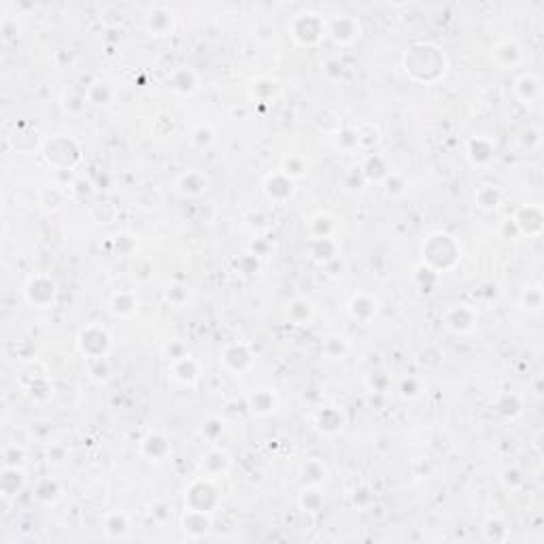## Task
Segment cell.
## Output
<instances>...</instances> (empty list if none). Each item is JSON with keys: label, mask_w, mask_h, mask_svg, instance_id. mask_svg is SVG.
<instances>
[{"label": "cell", "mask_w": 544, "mask_h": 544, "mask_svg": "<svg viewBox=\"0 0 544 544\" xmlns=\"http://www.w3.org/2000/svg\"><path fill=\"white\" fill-rule=\"evenodd\" d=\"M446 56L436 45H412L404 53V68L414 81H436L446 73Z\"/></svg>", "instance_id": "1"}, {"label": "cell", "mask_w": 544, "mask_h": 544, "mask_svg": "<svg viewBox=\"0 0 544 544\" xmlns=\"http://www.w3.org/2000/svg\"><path fill=\"white\" fill-rule=\"evenodd\" d=\"M461 260V245L444 232H434L423 243V264L436 272L451 271Z\"/></svg>", "instance_id": "2"}, {"label": "cell", "mask_w": 544, "mask_h": 544, "mask_svg": "<svg viewBox=\"0 0 544 544\" xmlns=\"http://www.w3.org/2000/svg\"><path fill=\"white\" fill-rule=\"evenodd\" d=\"M221 504V493L215 485V478L198 476L185 489V508L206 515H215Z\"/></svg>", "instance_id": "3"}, {"label": "cell", "mask_w": 544, "mask_h": 544, "mask_svg": "<svg viewBox=\"0 0 544 544\" xmlns=\"http://www.w3.org/2000/svg\"><path fill=\"white\" fill-rule=\"evenodd\" d=\"M289 34L291 38L302 45V47H313L317 45L328 32H325V19L315 13V11H302L298 13L291 23H289Z\"/></svg>", "instance_id": "4"}, {"label": "cell", "mask_w": 544, "mask_h": 544, "mask_svg": "<svg viewBox=\"0 0 544 544\" xmlns=\"http://www.w3.org/2000/svg\"><path fill=\"white\" fill-rule=\"evenodd\" d=\"M77 347L85 355V360L107 357L111 351V334L107 332V328H103L98 323H90L79 332Z\"/></svg>", "instance_id": "5"}, {"label": "cell", "mask_w": 544, "mask_h": 544, "mask_svg": "<svg viewBox=\"0 0 544 544\" xmlns=\"http://www.w3.org/2000/svg\"><path fill=\"white\" fill-rule=\"evenodd\" d=\"M45 159L58 170H70L79 162V147L68 136H53L43 147Z\"/></svg>", "instance_id": "6"}, {"label": "cell", "mask_w": 544, "mask_h": 544, "mask_svg": "<svg viewBox=\"0 0 544 544\" xmlns=\"http://www.w3.org/2000/svg\"><path fill=\"white\" fill-rule=\"evenodd\" d=\"M23 298L34 308H51L58 300V283L49 274H34L23 285Z\"/></svg>", "instance_id": "7"}, {"label": "cell", "mask_w": 544, "mask_h": 544, "mask_svg": "<svg viewBox=\"0 0 544 544\" xmlns=\"http://www.w3.org/2000/svg\"><path fill=\"white\" fill-rule=\"evenodd\" d=\"M325 32L336 45H351L360 38L362 26L360 19L353 15H334L332 19H325Z\"/></svg>", "instance_id": "8"}, {"label": "cell", "mask_w": 544, "mask_h": 544, "mask_svg": "<svg viewBox=\"0 0 544 544\" xmlns=\"http://www.w3.org/2000/svg\"><path fill=\"white\" fill-rule=\"evenodd\" d=\"M253 351L247 342H232L221 351V366L234 377H243L253 368Z\"/></svg>", "instance_id": "9"}, {"label": "cell", "mask_w": 544, "mask_h": 544, "mask_svg": "<svg viewBox=\"0 0 544 544\" xmlns=\"http://www.w3.org/2000/svg\"><path fill=\"white\" fill-rule=\"evenodd\" d=\"M442 323L453 334H468L476 325V310L470 304H455L444 310Z\"/></svg>", "instance_id": "10"}, {"label": "cell", "mask_w": 544, "mask_h": 544, "mask_svg": "<svg viewBox=\"0 0 544 544\" xmlns=\"http://www.w3.org/2000/svg\"><path fill=\"white\" fill-rule=\"evenodd\" d=\"M174 11L168 4H153L145 15V30L151 36H168L174 30Z\"/></svg>", "instance_id": "11"}, {"label": "cell", "mask_w": 544, "mask_h": 544, "mask_svg": "<svg viewBox=\"0 0 544 544\" xmlns=\"http://www.w3.org/2000/svg\"><path fill=\"white\" fill-rule=\"evenodd\" d=\"M232 464H234V461H232V455H230L226 449L213 446V449H209V451L202 455L200 470H202V476L219 478V476H224V474L230 472Z\"/></svg>", "instance_id": "12"}, {"label": "cell", "mask_w": 544, "mask_h": 544, "mask_svg": "<svg viewBox=\"0 0 544 544\" xmlns=\"http://www.w3.org/2000/svg\"><path fill=\"white\" fill-rule=\"evenodd\" d=\"M521 236H540L544 228L543 209L538 204H523L515 215H513Z\"/></svg>", "instance_id": "13"}, {"label": "cell", "mask_w": 544, "mask_h": 544, "mask_svg": "<svg viewBox=\"0 0 544 544\" xmlns=\"http://www.w3.org/2000/svg\"><path fill=\"white\" fill-rule=\"evenodd\" d=\"M211 179L202 170H185L174 179V189L185 198H196L209 192Z\"/></svg>", "instance_id": "14"}, {"label": "cell", "mask_w": 544, "mask_h": 544, "mask_svg": "<svg viewBox=\"0 0 544 544\" xmlns=\"http://www.w3.org/2000/svg\"><path fill=\"white\" fill-rule=\"evenodd\" d=\"M170 453H172V446H170V440L164 434L151 431V434H147L140 440V455L147 461L162 464V461H166L170 457Z\"/></svg>", "instance_id": "15"}, {"label": "cell", "mask_w": 544, "mask_h": 544, "mask_svg": "<svg viewBox=\"0 0 544 544\" xmlns=\"http://www.w3.org/2000/svg\"><path fill=\"white\" fill-rule=\"evenodd\" d=\"M347 310H349L351 319H355L357 323L368 325V323L377 317V313H379V300H377L375 295L362 291V293H355V295L349 300Z\"/></svg>", "instance_id": "16"}, {"label": "cell", "mask_w": 544, "mask_h": 544, "mask_svg": "<svg viewBox=\"0 0 544 544\" xmlns=\"http://www.w3.org/2000/svg\"><path fill=\"white\" fill-rule=\"evenodd\" d=\"M491 60L502 68H513L523 60V49L515 38H502L491 47Z\"/></svg>", "instance_id": "17"}, {"label": "cell", "mask_w": 544, "mask_h": 544, "mask_svg": "<svg viewBox=\"0 0 544 544\" xmlns=\"http://www.w3.org/2000/svg\"><path fill=\"white\" fill-rule=\"evenodd\" d=\"M293 192H295V181L289 179V177H285L281 170L271 174V177L264 181V194L268 196V200L276 202V204L287 202V200L293 196Z\"/></svg>", "instance_id": "18"}, {"label": "cell", "mask_w": 544, "mask_h": 544, "mask_svg": "<svg viewBox=\"0 0 544 544\" xmlns=\"http://www.w3.org/2000/svg\"><path fill=\"white\" fill-rule=\"evenodd\" d=\"M183 532L189 540H200L204 538L211 528H213V515H206V513H198V511H187L185 508V515H183Z\"/></svg>", "instance_id": "19"}, {"label": "cell", "mask_w": 544, "mask_h": 544, "mask_svg": "<svg viewBox=\"0 0 544 544\" xmlns=\"http://www.w3.org/2000/svg\"><path fill=\"white\" fill-rule=\"evenodd\" d=\"M168 372H170V377H172L177 383L187 385V387L196 385L198 379H200V366H198V362L192 357V353H189L187 357H181V360H177V362H170V364H168Z\"/></svg>", "instance_id": "20"}, {"label": "cell", "mask_w": 544, "mask_h": 544, "mask_svg": "<svg viewBox=\"0 0 544 544\" xmlns=\"http://www.w3.org/2000/svg\"><path fill=\"white\" fill-rule=\"evenodd\" d=\"M103 532L109 540H128L132 536L130 517L122 511H113L103 521Z\"/></svg>", "instance_id": "21"}, {"label": "cell", "mask_w": 544, "mask_h": 544, "mask_svg": "<svg viewBox=\"0 0 544 544\" xmlns=\"http://www.w3.org/2000/svg\"><path fill=\"white\" fill-rule=\"evenodd\" d=\"M247 404H249V410L258 417H268L272 412H276L278 408V398L274 394V389H268V387H260V389H253L247 398Z\"/></svg>", "instance_id": "22"}, {"label": "cell", "mask_w": 544, "mask_h": 544, "mask_svg": "<svg viewBox=\"0 0 544 544\" xmlns=\"http://www.w3.org/2000/svg\"><path fill=\"white\" fill-rule=\"evenodd\" d=\"M315 427H317L321 434H325V436H336V434H340L342 427H345V417H342V412H340L338 408H321V410H317V414H315Z\"/></svg>", "instance_id": "23"}, {"label": "cell", "mask_w": 544, "mask_h": 544, "mask_svg": "<svg viewBox=\"0 0 544 544\" xmlns=\"http://www.w3.org/2000/svg\"><path fill=\"white\" fill-rule=\"evenodd\" d=\"M515 94L517 98L523 103V105H534L536 100H540V94H543V81L538 75L534 73H528V75H521L515 83Z\"/></svg>", "instance_id": "24"}, {"label": "cell", "mask_w": 544, "mask_h": 544, "mask_svg": "<svg viewBox=\"0 0 544 544\" xmlns=\"http://www.w3.org/2000/svg\"><path fill=\"white\" fill-rule=\"evenodd\" d=\"M168 85L177 92V94H183V96H192L196 90H198V75L187 68V66H179L170 73L168 77Z\"/></svg>", "instance_id": "25"}, {"label": "cell", "mask_w": 544, "mask_h": 544, "mask_svg": "<svg viewBox=\"0 0 544 544\" xmlns=\"http://www.w3.org/2000/svg\"><path fill=\"white\" fill-rule=\"evenodd\" d=\"M109 310L120 319H130L138 313V298L135 291H117L109 300Z\"/></svg>", "instance_id": "26"}, {"label": "cell", "mask_w": 544, "mask_h": 544, "mask_svg": "<svg viewBox=\"0 0 544 544\" xmlns=\"http://www.w3.org/2000/svg\"><path fill=\"white\" fill-rule=\"evenodd\" d=\"M308 253L315 262L328 264L330 260L338 258V239H308Z\"/></svg>", "instance_id": "27"}, {"label": "cell", "mask_w": 544, "mask_h": 544, "mask_svg": "<svg viewBox=\"0 0 544 544\" xmlns=\"http://www.w3.org/2000/svg\"><path fill=\"white\" fill-rule=\"evenodd\" d=\"M468 159L474 164V166H487L493 157H496V147L491 140L483 138V136H476L468 142Z\"/></svg>", "instance_id": "28"}, {"label": "cell", "mask_w": 544, "mask_h": 544, "mask_svg": "<svg viewBox=\"0 0 544 544\" xmlns=\"http://www.w3.org/2000/svg\"><path fill=\"white\" fill-rule=\"evenodd\" d=\"M34 498L41 502V504H56L60 498H62V485L58 478L53 476H43L34 483Z\"/></svg>", "instance_id": "29"}, {"label": "cell", "mask_w": 544, "mask_h": 544, "mask_svg": "<svg viewBox=\"0 0 544 544\" xmlns=\"http://www.w3.org/2000/svg\"><path fill=\"white\" fill-rule=\"evenodd\" d=\"M315 317V304L308 298H295L287 306V319L293 325H308Z\"/></svg>", "instance_id": "30"}, {"label": "cell", "mask_w": 544, "mask_h": 544, "mask_svg": "<svg viewBox=\"0 0 544 544\" xmlns=\"http://www.w3.org/2000/svg\"><path fill=\"white\" fill-rule=\"evenodd\" d=\"M308 232L310 239H332L336 236V219L330 213H315L308 219Z\"/></svg>", "instance_id": "31"}, {"label": "cell", "mask_w": 544, "mask_h": 544, "mask_svg": "<svg viewBox=\"0 0 544 544\" xmlns=\"http://www.w3.org/2000/svg\"><path fill=\"white\" fill-rule=\"evenodd\" d=\"M23 485H26V476H23L21 468L4 466V470H2V483H0V487H2V498L6 500V498L17 496V493L23 489Z\"/></svg>", "instance_id": "32"}, {"label": "cell", "mask_w": 544, "mask_h": 544, "mask_svg": "<svg viewBox=\"0 0 544 544\" xmlns=\"http://www.w3.org/2000/svg\"><path fill=\"white\" fill-rule=\"evenodd\" d=\"M362 172H364V177H366V181H385L387 179V174L392 172L389 168H387V162H385V157L383 155H379V153H372V155H368L364 162H362Z\"/></svg>", "instance_id": "33"}, {"label": "cell", "mask_w": 544, "mask_h": 544, "mask_svg": "<svg viewBox=\"0 0 544 544\" xmlns=\"http://www.w3.org/2000/svg\"><path fill=\"white\" fill-rule=\"evenodd\" d=\"M476 204L483 209V211H496L502 202V189L498 185H491V183H485L476 189Z\"/></svg>", "instance_id": "34"}, {"label": "cell", "mask_w": 544, "mask_h": 544, "mask_svg": "<svg viewBox=\"0 0 544 544\" xmlns=\"http://www.w3.org/2000/svg\"><path fill=\"white\" fill-rule=\"evenodd\" d=\"M249 92H251V98L266 103V100H271V98L276 96V92H278V81H274L271 77H258V79L251 81Z\"/></svg>", "instance_id": "35"}, {"label": "cell", "mask_w": 544, "mask_h": 544, "mask_svg": "<svg viewBox=\"0 0 544 544\" xmlns=\"http://www.w3.org/2000/svg\"><path fill=\"white\" fill-rule=\"evenodd\" d=\"M321 353H323V357H328V360H345L347 353H349V342H347L345 336H338V334H336V336H328V338L323 340Z\"/></svg>", "instance_id": "36"}, {"label": "cell", "mask_w": 544, "mask_h": 544, "mask_svg": "<svg viewBox=\"0 0 544 544\" xmlns=\"http://www.w3.org/2000/svg\"><path fill=\"white\" fill-rule=\"evenodd\" d=\"M496 410L506 417V419H515L523 412V402L517 394L508 392V394H502L498 400H496Z\"/></svg>", "instance_id": "37"}, {"label": "cell", "mask_w": 544, "mask_h": 544, "mask_svg": "<svg viewBox=\"0 0 544 544\" xmlns=\"http://www.w3.org/2000/svg\"><path fill=\"white\" fill-rule=\"evenodd\" d=\"M217 138V132L215 128L209 124V122H202V124H196L192 128V135H189V140L196 149H209Z\"/></svg>", "instance_id": "38"}, {"label": "cell", "mask_w": 544, "mask_h": 544, "mask_svg": "<svg viewBox=\"0 0 544 544\" xmlns=\"http://www.w3.org/2000/svg\"><path fill=\"white\" fill-rule=\"evenodd\" d=\"M302 478H304V483H306L308 487H317L319 483H323V481L328 478V468H325V464L319 461V459L306 461L304 468H302Z\"/></svg>", "instance_id": "39"}, {"label": "cell", "mask_w": 544, "mask_h": 544, "mask_svg": "<svg viewBox=\"0 0 544 544\" xmlns=\"http://www.w3.org/2000/svg\"><path fill=\"white\" fill-rule=\"evenodd\" d=\"M281 172H283L285 177L298 181V179H302V177L308 172V164H306V159H304L302 155H289V157L283 159Z\"/></svg>", "instance_id": "40"}, {"label": "cell", "mask_w": 544, "mask_h": 544, "mask_svg": "<svg viewBox=\"0 0 544 544\" xmlns=\"http://www.w3.org/2000/svg\"><path fill=\"white\" fill-rule=\"evenodd\" d=\"M298 504L304 513H319L323 508V496L317 487H306L300 498H298Z\"/></svg>", "instance_id": "41"}, {"label": "cell", "mask_w": 544, "mask_h": 544, "mask_svg": "<svg viewBox=\"0 0 544 544\" xmlns=\"http://www.w3.org/2000/svg\"><path fill=\"white\" fill-rule=\"evenodd\" d=\"M85 98H88V103L100 107V105H107V103L111 100V90H109L107 83H100V81H98V83L90 85V88L85 90Z\"/></svg>", "instance_id": "42"}, {"label": "cell", "mask_w": 544, "mask_h": 544, "mask_svg": "<svg viewBox=\"0 0 544 544\" xmlns=\"http://www.w3.org/2000/svg\"><path fill=\"white\" fill-rule=\"evenodd\" d=\"M521 304H523V308H528L532 313H538L540 306H543V289L540 287H525L523 293H521Z\"/></svg>", "instance_id": "43"}, {"label": "cell", "mask_w": 544, "mask_h": 544, "mask_svg": "<svg viewBox=\"0 0 544 544\" xmlns=\"http://www.w3.org/2000/svg\"><path fill=\"white\" fill-rule=\"evenodd\" d=\"M202 436L209 440V442H215L221 434H224V421L219 417H206L202 421V427H200Z\"/></svg>", "instance_id": "44"}, {"label": "cell", "mask_w": 544, "mask_h": 544, "mask_svg": "<svg viewBox=\"0 0 544 544\" xmlns=\"http://www.w3.org/2000/svg\"><path fill=\"white\" fill-rule=\"evenodd\" d=\"M366 183H368V181H366V177H364V172H362L360 166L349 168L347 174H345V179H342V187L349 189V192H357V189H362Z\"/></svg>", "instance_id": "45"}, {"label": "cell", "mask_w": 544, "mask_h": 544, "mask_svg": "<svg viewBox=\"0 0 544 544\" xmlns=\"http://www.w3.org/2000/svg\"><path fill=\"white\" fill-rule=\"evenodd\" d=\"M485 538L493 540V543H502L508 538V528L500 519H489L485 523Z\"/></svg>", "instance_id": "46"}, {"label": "cell", "mask_w": 544, "mask_h": 544, "mask_svg": "<svg viewBox=\"0 0 544 544\" xmlns=\"http://www.w3.org/2000/svg\"><path fill=\"white\" fill-rule=\"evenodd\" d=\"M164 298H166V300H168L172 306L181 308V306L187 302V298H189V291H187V287H185V285H170V287L166 289Z\"/></svg>", "instance_id": "47"}, {"label": "cell", "mask_w": 544, "mask_h": 544, "mask_svg": "<svg viewBox=\"0 0 544 544\" xmlns=\"http://www.w3.org/2000/svg\"><path fill=\"white\" fill-rule=\"evenodd\" d=\"M90 362V377L98 383L107 381L109 375H111V368H109V362L107 357H100V360H88Z\"/></svg>", "instance_id": "48"}, {"label": "cell", "mask_w": 544, "mask_h": 544, "mask_svg": "<svg viewBox=\"0 0 544 544\" xmlns=\"http://www.w3.org/2000/svg\"><path fill=\"white\" fill-rule=\"evenodd\" d=\"M164 355H166V360H168V364H170V362H177V360H181V357H187V355H189V349H187V345H185L183 340H170V342L164 347Z\"/></svg>", "instance_id": "49"}, {"label": "cell", "mask_w": 544, "mask_h": 544, "mask_svg": "<svg viewBox=\"0 0 544 544\" xmlns=\"http://www.w3.org/2000/svg\"><path fill=\"white\" fill-rule=\"evenodd\" d=\"M383 183H385V189H387L389 196H402L408 187L404 177H400V174H396V172H389L387 179H385Z\"/></svg>", "instance_id": "50"}, {"label": "cell", "mask_w": 544, "mask_h": 544, "mask_svg": "<svg viewBox=\"0 0 544 544\" xmlns=\"http://www.w3.org/2000/svg\"><path fill=\"white\" fill-rule=\"evenodd\" d=\"M423 392V387H421V381L417 379V377H407V379H402L400 381V394L404 396V398H417L419 394Z\"/></svg>", "instance_id": "51"}, {"label": "cell", "mask_w": 544, "mask_h": 544, "mask_svg": "<svg viewBox=\"0 0 544 544\" xmlns=\"http://www.w3.org/2000/svg\"><path fill=\"white\" fill-rule=\"evenodd\" d=\"M2 457H4V466H11V468H21V464H23V449L9 444V446L4 449Z\"/></svg>", "instance_id": "52"}, {"label": "cell", "mask_w": 544, "mask_h": 544, "mask_svg": "<svg viewBox=\"0 0 544 544\" xmlns=\"http://www.w3.org/2000/svg\"><path fill=\"white\" fill-rule=\"evenodd\" d=\"M30 440H32V436H30V429H26V427H15V429L11 431V436H9V444L19 446V449H23V451L28 449Z\"/></svg>", "instance_id": "53"}, {"label": "cell", "mask_w": 544, "mask_h": 544, "mask_svg": "<svg viewBox=\"0 0 544 544\" xmlns=\"http://www.w3.org/2000/svg\"><path fill=\"white\" fill-rule=\"evenodd\" d=\"M66 103H64V107L70 111V113H75V115H79L83 109H85V105H88V98H85V94H66V98H64Z\"/></svg>", "instance_id": "54"}, {"label": "cell", "mask_w": 544, "mask_h": 544, "mask_svg": "<svg viewBox=\"0 0 544 544\" xmlns=\"http://www.w3.org/2000/svg\"><path fill=\"white\" fill-rule=\"evenodd\" d=\"M338 147L351 151V149H357L360 147V132L357 130H342L338 135Z\"/></svg>", "instance_id": "55"}, {"label": "cell", "mask_w": 544, "mask_h": 544, "mask_svg": "<svg viewBox=\"0 0 544 544\" xmlns=\"http://www.w3.org/2000/svg\"><path fill=\"white\" fill-rule=\"evenodd\" d=\"M389 385H392V383H389V379H387L383 372H377V375L372 372V375L368 377V387H370L372 392L385 394V392L389 389Z\"/></svg>", "instance_id": "56"}, {"label": "cell", "mask_w": 544, "mask_h": 544, "mask_svg": "<svg viewBox=\"0 0 544 544\" xmlns=\"http://www.w3.org/2000/svg\"><path fill=\"white\" fill-rule=\"evenodd\" d=\"M66 459H68V453H66V449L62 444H51L49 446V451H47V461L49 464L62 466V464H66Z\"/></svg>", "instance_id": "57"}, {"label": "cell", "mask_w": 544, "mask_h": 544, "mask_svg": "<svg viewBox=\"0 0 544 544\" xmlns=\"http://www.w3.org/2000/svg\"><path fill=\"white\" fill-rule=\"evenodd\" d=\"M502 481H504V485L506 487H511V489H515V487H519V485H523V474H521V470L519 468H506L504 472H502Z\"/></svg>", "instance_id": "58"}, {"label": "cell", "mask_w": 544, "mask_h": 544, "mask_svg": "<svg viewBox=\"0 0 544 544\" xmlns=\"http://www.w3.org/2000/svg\"><path fill=\"white\" fill-rule=\"evenodd\" d=\"M151 517H153L157 523H166V521L172 519V508H170L168 504H164V502H157V504L151 506Z\"/></svg>", "instance_id": "59"}, {"label": "cell", "mask_w": 544, "mask_h": 544, "mask_svg": "<svg viewBox=\"0 0 544 544\" xmlns=\"http://www.w3.org/2000/svg\"><path fill=\"white\" fill-rule=\"evenodd\" d=\"M500 230H502V236H504V239H508V241H517V239L521 236V232H519V228H517V224H515V219H513V217L504 219Z\"/></svg>", "instance_id": "60"}]
</instances>
